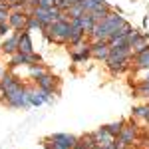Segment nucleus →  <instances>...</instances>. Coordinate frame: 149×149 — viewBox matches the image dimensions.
I'll return each mask as SVG.
<instances>
[{
    "mask_svg": "<svg viewBox=\"0 0 149 149\" xmlns=\"http://www.w3.org/2000/svg\"><path fill=\"white\" fill-rule=\"evenodd\" d=\"M123 22H125V18L121 16V12L113 8V10L107 14L105 20H102L100 24L93 26V30H92V34L88 36V40H90V42H107L109 36L113 34Z\"/></svg>",
    "mask_w": 149,
    "mask_h": 149,
    "instance_id": "f257e3e1",
    "label": "nucleus"
},
{
    "mask_svg": "<svg viewBox=\"0 0 149 149\" xmlns=\"http://www.w3.org/2000/svg\"><path fill=\"white\" fill-rule=\"evenodd\" d=\"M4 103H6L8 107H14V109H28V107H32L30 97H28V86H24V84H22L18 90L6 93Z\"/></svg>",
    "mask_w": 149,
    "mask_h": 149,
    "instance_id": "f03ea898",
    "label": "nucleus"
},
{
    "mask_svg": "<svg viewBox=\"0 0 149 149\" xmlns=\"http://www.w3.org/2000/svg\"><path fill=\"white\" fill-rule=\"evenodd\" d=\"M34 84L40 90H44V92H50V93H54V95L60 93V78L54 76L52 72H46V74H44L42 78H38Z\"/></svg>",
    "mask_w": 149,
    "mask_h": 149,
    "instance_id": "7ed1b4c3",
    "label": "nucleus"
},
{
    "mask_svg": "<svg viewBox=\"0 0 149 149\" xmlns=\"http://www.w3.org/2000/svg\"><path fill=\"white\" fill-rule=\"evenodd\" d=\"M52 141L60 145V147H66V149H74V145L78 143V135H74V133H62V131H58V133H52L50 135Z\"/></svg>",
    "mask_w": 149,
    "mask_h": 149,
    "instance_id": "20e7f679",
    "label": "nucleus"
},
{
    "mask_svg": "<svg viewBox=\"0 0 149 149\" xmlns=\"http://www.w3.org/2000/svg\"><path fill=\"white\" fill-rule=\"evenodd\" d=\"M20 34L22 32H12L10 36H6L4 38V42H2V46L0 50L6 54V56H12V54H16L18 52V44H20Z\"/></svg>",
    "mask_w": 149,
    "mask_h": 149,
    "instance_id": "39448f33",
    "label": "nucleus"
},
{
    "mask_svg": "<svg viewBox=\"0 0 149 149\" xmlns=\"http://www.w3.org/2000/svg\"><path fill=\"white\" fill-rule=\"evenodd\" d=\"M109 50H111V46L107 42H92V58L102 62V64H105V60L109 56Z\"/></svg>",
    "mask_w": 149,
    "mask_h": 149,
    "instance_id": "423d86ee",
    "label": "nucleus"
},
{
    "mask_svg": "<svg viewBox=\"0 0 149 149\" xmlns=\"http://www.w3.org/2000/svg\"><path fill=\"white\" fill-rule=\"evenodd\" d=\"M93 137H95V141L100 143V147H109V145L115 141V137L107 131V127H105V125L97 127V129L93 131Z\"/></svg>",
    "mask_w": 149,
    "mask_h": 149,
    "instance_id": "0eeeda50",
    "label": "nucleus"
},
{
    "mask_svg": "<svg viewBox=\"0 0 149 149\" xmlns=\"http://www.w3.org/2000/svg\"><path fill=\"white\" fill-rule=\"evenodd\" d=\"M26 22H28V16H26L24 12H10L8 24L12 26L14 32H22V30H26Z\"/></svg>",
    "mask_w": 149,
    "mask_h": 149,
    "instance_id": "6e6552de",
    "label": "nucleus"
},
{
    "mask_svg": "<svg viewBox=\"0 0 149 149\" xmlns=\"http://www.w3.org/2000/svg\"><path fill=\"white\" fill-rule=\"evenodd\" d=\"M149 70V48L141 54L133 56V72H147Z\"/></svg>",
    "mask_w": 149,
    "mask_h": 149,
    "instance_id": "1a4fd4ad",
    "label": "nucleus"
},
{
    "mask_svg": "<svg viewBox=\"0 0 149 149\" xmlns=\"http://www.w3.org/2000/svg\"><path fill=\"white\" fill-rule=\"evenodd\" d=\"M18 52L24 54H34V44H32V36L28 30H22L20 34V44H18Z\"/></svg>",
    "mask_w": 149,
    "mask_h": 149,
    "instance_id": "9d476101",
    "label": "nucleus"
},
{
    "mask_svg": "<svg viewBox=\"0 0 149 149\" xmlns=\"http://www.w3.org/2000/svg\"><path fill=\"white\" fill-rule=\"evenodd\" d=\"M111 10H113V8H111V6H109L107 2H103L100 8H95V10L90 12V16H92V20H93L95 24H100L102 20H105V18H107V14H109Z\"/></svg>",
    "mask_w": 149,
    "mask_h": 149,
    "instance_id": "9b49d317",
    "label": "nucleus"
},
{
    "mask_svg": "<svg viewBox=\"0 0 149 149\" xmlns=\"http://www.w3.org/2000/svg\"><path fill=\"white\" fill-rule=\"evenodd\" d=\"M70 58L74 64H81V62H88L92 58V44H88L86 48H81L80 52H70Z\"/></svg>",
    "mask_w": 149,
    "mask_h": 149,
    "instance_id": "f8f14e48",
    "label": "nucleus"
},
{
    "mask_svg": "<svg viewBox=\"0 0 149 149\" xmlns=\"http://www.w3.org/2000/svg\"><path fill=\"white\" fill-rule=\"evenodd\" d=\"M133 30H135V28H133V24H131V22H127V20H125V22L121 24V26H119V28L115 30L113 34L109 36L107 44H109V42H113V40H117V38H125V36H129L131 32H133Z\"/></svg>",
    "mask_w": 149,
    "mask_h": 149,
    "instance_id": "ddd939ff",
    "label": "nucleus"
},
{
    "mask_svg": "<svg viewBox=\"0 0 149 149\" xmlns=\"http://www.w3.org/2000/svg\"><path fill=\"white\" fill-rule=\"evenodd\" d=\"M88 36L84 32V28L81 26H72V30H70V36H68V46H74V44H78L81 40H86Z\"/></svg>",
    "mask_w": 149,
    "mask_h": 149,
    "instance_id": "4468645a",
    "label": "nucleus"
},
{
    "mask_svg": "<svg viewBox=\"0 0 149 149\" xmlns=\"http://www.w3.org/2000/svg\"><path fill=\"white\" fill-rule=\"evenodd\" d=\"M131 117H133V119H141V121H147L149 123V103L135 105V107L131 109Z\"/></svg>",
    "mask_w": 149,
    "mask_h": 149,
    "instance_id": "2eb2a0df",
    "label": "nucleus"
},
{
    "mask_svg": "<svg viewBox=\"0 0 149 149\" xmlns=\"http://www.w3.org/2000/svg\"><path fill=\"white\" fill-rule=\"evenodd\" d=\"M147 48H149V36H147V34H141L137 40L133 42V46H131V50H133V56H135V54H141V52H145Z\"/></svg>",
    "mask_w": 149,
    "mask_h": 149,
    "instance_id": "dca6fc26",
    "label": "nucleus"
},
{
    "mask_svg": "<svg viewBox=\"0 0 149 149\" xmlns=\"http://www.w3.org/2000/svg\"><path fill=\"white\" fill-rule=\"evenodd\" d=\"M26 68H28V74H30V78H32L34 81L38 80V78H42V76L48 72L42 64H30V66H26Z\"/></svg>",
    "mask_w": 149,
    "mask_h": 149,
    "instance_id": "f3484780",
    "label": "nucleus"
},
{
    "mask_svg": "<svg viewBox=\"0 0 149 149\" xmlns=\"http://www.w3.org/2000/svg\"><path fill=\"white\" fill-rule=\"evenodd\" d=\"M133 97H143V100H149V84H147V81H139L137 86L133 88Z\"/></svg>",
    "mask_w": 149,
    "mask_h": 149,
    "instance_id": "a211bd4d",
    "label": "nucleus"
},
{
    "mask_svg": "<svg viewBox=\"0 0 149 149\" xmlns=\"http://www.w3.org/2000/svg\"><path fill=\"white\" fill-rule=\"evenodd\" d=\"M123 125H125V119H117V121H111V123H107V131L113 135V137H117L121 131H123Z\"/></svg>",
    "mask_w": 149,
    "mask_h": 149,
    "instance_id": "6ab92c4d",
    "label": "nucleus"
},
{
    "mask_svg": "<svg viewBox=\"0 0 149 149\" xmlns=\"http://www.w3.org/2000/svg\"><path fill=\"white\" fill-rule=\"evenodd\" d=\"M93 26H95V22L92 20L90 12H84V16H81V28H84V32H86V36H90V34H92Z\"/></svg>",
    "mask_w": 149,
    "mask_h": 149,
    "instance_id": "aec40b11",
    "label": "nucleus"
},
{
    "mask_svg": "<svg viewBox=\"0 0 149 149\" xmlns=\"http://www.w3.org/2000/svg\"><path fill=\"white\" fill-rule=\"evenodd\" d=\"M105 0H81V6H84V10L86 12H92L95 8H100Z\"/></svg>",
    "mask_w": 149,
    "mask_h": 149,
    "instance_id": "412c9836",
    "label": "nucleus"
},
{
    "mask_svg": "<svg viewBox=\"0 0 149 149\" xmlns=\"http://www.w3.org/2000/svg\"><path fill=\"white\" fill-rule=\"evenodd\" d=\"M84 6H81V2H78V4H74V6H70L68 8V14L70 18H80V16H84Z\"/></svg>",
    "mask_w": 149,
    "mask_h": 149,
    "instance_id": "4be33fe9",
    "label": "nucleus"
},
{
    "mask_svg": "<svg viewBox=\"0 0 149 149\" xmlns=\"http://www.w3.org/2000/svg\"><path fill=\"white\" fill-rule=\"evenodd\" d=\"M10 32H14V30H12V26L8 22H2V24H0V38L10 36Z\"/></svg>",
    "mask_w": 149,
    "mask_h": 149,
    "instance_id": "5701e85b",
    "label": "nucleus"
},
{
    "mask_svg": "<svg viewBox=\"0 0 149 149\" xmlns=\"http://www.w3.org/2000/svg\"><path fill=\"white\" fill-rule=\"evenodd\" d=\"M36 28H40V24H38V20H36V16H28L26 30H28V32H32V30H36Z\"/></svg>",
    "mask_w": 149,
    "mask_h": 149,
    "instance_id": "b1692460",
    "label": "nucleus"
},
{
    "mask_svg": "<svg viewBox=\"0 0 149 149\" xmlns=\"http://www.w3.org/2000/svg\"><path fill=\"white\" fill-rule=\"evenodd\" d=\"M139 36H141V32H139V30H133V32H131V34L127 36V42H129V46H133V42H135V40H137Z\"/></svg>",
    "mask_w": 149,
    "mask_h": 149,
    "instance_id": "393cba45",
    "label": "nucleus"
},
{
    "mask_svg": "<svg viewBox=\"0 0 149 149\" xmlns=\"http://www.w3.org/2000/svg\"><path fill=\"white\" fill-rule=\"evenodd\" d=\"M10 12H24V2H14V4H10Z\"/></svg>",
    "mask_w": 149,
    "mask_h": 149,
    "instance_id": "a878e982",
    "label": "nucleus"
},
{
    "mask_svg": "<svg viewBox=\"0 0 149 149\" xmlns=\"http://www.w3.org/2000/svg\"><path fill=\"white\" fill-rule=\"evenodd\" d=\"M8 18H10V10H0V24L8 22Z\"/></svg>",
    "mask_w": 149,
    "mask_h": 149,
    "instance_id": "bb28decb",
    "label": "nucleus"
},
{
    "mask_svg": "<svg viewBox=\"0 0 149 149\" xmlns=\"http://www.w3.org/2000/svg\"><path fill=\"white\" fill-rule=\"evenodd\" d=\"M74 149H90V147L86 145V141H81V139H78V143L74 145Z\"/></svg>",
    "mask_w": 149,
    "mask_h": 149,
    "instance_id": "cd10ccee",
    "label": "nucleus"
},
{
    "mask_svg": "<svg viewBox=\"0 0 149 149\" xmlns=\"http://www.w3.org/2000/svg\"><path fill=\"white\" fill-rule=\"evenodd\" d=\"M78 2H81V0H66V4H68V8H70V6H74V4H78Z\"/></svg>",
    "mask_w": 149,
    "mask_h": 149,
    "instance_id": "c85d7f7f",
    "label": "nucleus"
},
{
    "mask_svg": "<svg viewBox=\"0 0 149 149\" xmlns=\"http://www.w3.org/2000/svg\"><path fill=\"white\" fill-rule=\"evenodd\" d=\"M6 72H8V70H6V68H2V66H0V80H2V78L6 76Z\"/></svg>",
    "mask_w": 149,
    "mask_h": 149,
    "instance_id": "c756f323",
    "label": "nucleus"
},
{
    "mask_svg": "<svg viewBox=\"0 0 149 149\" xmlns=\"http://www.w3.org/2000/svg\"><path fill=\"white\" fill-rule=\"evenodd\" d=\"M52 149H66V147H60V145H56V143H54V145H52Z\"/></svg>",
    "mask_w": 149,
    "mask_h": 149,
    "instance_id": "7c9ffc66",
    "label": "nucleus"
}]
</instances>
